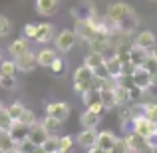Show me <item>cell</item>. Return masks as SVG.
I'll use <instances>...</instances> for the list:
<instances>
[{
	"mask_svg": "<svg viewBox=\"0 0 157 153\" xmlns=\"http://www.w3.org/2000/svg\"><path fill=\"white\" fill-rule=\"evenodd\" d=\"M133 16H135L133 8L125 2H115V4H109V6H107V18L117 24V28H123L125 22L129 18H133Z\"/></svg>",
	"mask_w": 157,
	"mask_h": 153,
	"instance_id": "obj_1",
	"label": "cell"
},
{
	"mask_svg": "<svg viewBox=\"0 0 157 153\" xmlns=\"http://www.w3.org/2000/svg\"><path fill=\"white\" fill-rule=\"evenodd\" d=\"M131 82H133V86L139 92H147V90L153 86V78H151V74L147 72L143 66L131 70Z\"/></svg>",
	"mask_w": 157,
	"mask_h": 153,
	"instance_id": "obj_2",
	"label": "cell"
},
{
	"mask_svg": "<svg viewBox=\"0 0 157 153\" xmlns=\"http://www.w3.org/2000/svg\"><path fill=\"white\" fill-rule=\"evenodd\" d=\"M78 42V34L74 30H62L60 34L54 38V44H56L58 52H70Z\"/></svg>",
	"mask_w": 157,
	"mask_h": 153,
	"instance_id": "obj_3",
	"label": "cell"
},
{
	"mask_svg": "<svg viewBox=\"0 0 157 153\" xmlns=\"http://www.w3.org/2000/svg\"><path fill=\"white\" fill-rule=\"evenodd\" d=\"M133 131L135 133H139L141 137H145V139H149L151 135L157 131V125L153 121H149V119L145 117V115H139V117H133Z\"/></svg>",
	"mask_w": 157,
	"mask_h": 153,
	"instance_id": "obj_4",
	"label": "cell"
},
{
	"mask_svg": "<svg viewBox=\"0 0 157 153\" xmlns=\"http://www.w3.org/2000/svg\"><path fill=\"white\" fill-rule=\"evenodd\" d=\"M46 115L56 117L58 121H66L70 117V105L66 101H52L46 105Z\"/></svg>",
	"mask_w": 157,
	"mask_h": 153,
	"instance_id": "obj_5",
	"label": "cell"
},
{
	"mask_svg": "<svg viewBox=\"0 0 157 153\" xmlns=\"http://www.w3.org/2000/svg\"><path fill=\"white\" fill-rule=\"evenodd\" d=\"M98 133H100V131H96V129H82L80 133L76 135V143L80 147L92 149V147H96V143H98Z\"/></svg>",
	"mask_w": 157,
	"mask_h": 153,
	"instance_id": "obj_6",
	"label": "cell"
},
{
	"mask_svg": "<svg viewBox=\"0 0 157 153\" xmlns=\"http://www.w3.org/2000/svg\"><path fill=\"white\" fill-rule=\"evenodd\" d=\"M147 58H149V50L139 48V46H135V44H133V46H131V50H129V66H131V70L143 66Z\"/></svg>",
	"mask_w": 157,
	"mask_h": 153,
	"instance_id": "obj_7",
	"label": "cell"
},
{
	"mask_svg": "<svg viewBox=\"0 0 157 153\" xmlns=\"http://www.w3.org/2000/svg\"><path fill=\"white\" fill-rule=\"evenodd\" d=\"M133 44H135V46H139V48H145V50H153V48L157 46V38H155L153 32L143 30V32H137Z\"/></svg>",
	"mask_w": 157,
	"mask_h": 153,
	"instance_id": "obj_8",
	"label": "cell"
},
{
	"mask_svg": "<svg viewBox=\"0 0 157 153\" xmlns=\"http://www.w3.org/2000/svg\"><path fill=\"white\" fill-rule=\"evenodd\" d=\"M105 66H107V70H109L111 78H115V80H121V78L125 76V64H123L115 54L105 60Z\"/></svg>",
	"mask_w": 157,
	"mask_h": 153,
	"instance_id": "obj_9",
	"label": "cell"
},
{
	"mask_svg": "<svg viewBox=\"0 0 157 153\" xmlns=\"http://www.w3.org/2000/svg\"><path fill=\"white\" fill-rule=\"evenodd\" d=\"M16 66H18V72H32V70L38 66V60H36L34 52H26L24 56L16 58Z\"/></svg>",
	"mask_w": 157,
	"mask_h": 153,
	"instance_id": "obj_10",
	"label": "cell"
},
{
	"mask_svg": "<svg viewBox=\"0 0 157 153\" xmlns=\"http://www.w3.org/2000/svg\"><path fill=\"white\" fill-rule=\"evenodd\" d=\"M113 94H115V101H117V107H123V105H127L131 100H133V90H129L127 86H123L121 82L117 84V88L113 90Z\"/></svg>",
	"mask_w": 157,
	"mask_h": 153,
	"instance_id": "obj_11",
	"label": "cell"
},
{
	"mask_svg": "<svg viewBox=\"0 0 157 153\" xmlns=\"http://www.w3.org/2000/svg\"><path fill=\"white\" fill-rule=\"evenodd\" d=\"M115 141H117V137H115L109 129H105V131H100V133H98V143L96 145L100 147V149H104V151H113Z\"/></svg>",
	"mask_w": 157,
	"mask_h": 153,
	"instance_id": "obj_12",
	"label": "cell"
},
{
	"mask_svg": "<svg viewBox=\"0 0 157 153\" xmlns=\"http://www.w3.org/2000/svg\"><path fill=\"white\" fill-rule=\"evenodd\" d=\"M50 137V133H48V129L42 125V123H34V125L30 127V135H28V139H30L32 143H36V145H42L46 139Z\"/></svg>",
	"mask_w": 157,
	"mask_h": 153,
	"instance_id": "obj_13",
	"label": "cell"
},
{
	"mask_svg": "<svg viewBox=\"0 0 157 153\" xmlns=\"http://www.w3.org/2000/svg\"><path fill=\"white\" fill-rule=\"evenodd\" d=\"M94 78H96V74L88 66H80L74 70V84H92Z\"/></svg>",
	"mask_w": 157,
	"mask_h": 153,
	"instance_id": "obj_14",
	"label": "cell"
},
{
	"mask_svg": "<svg viewBox=\"0 0 157 153\" xmlns=\"http://www.w3.org/2000/svg\"><path fill=\"white\" fill-rule=\"evenodd\" d=\"M60 0H36V12L42 16H52L56 14Z\"/></svg>",
	"mask_w": 157,
	"mask_h": 153,
	"instance_id": "obj_15",
	"label": "cell"
},
{
	"mask_svg": "<svg viewBox=\"0 0 157 153\" xmlns=\"http://www.w3.org/2000/svg\"><path fill=\"white\" fill-rule=\"evenodd\" d=\"M30 127H32V125H26V123H22V121H14V125L10 127L12 139H14L16 143L28 139V135H30Z\"/></svg>",
	"mask_w": 157,
	"mask_h": 153,
	"instance_id": "obj_16",
	"label": "cell"
},
{
	"mask_svg": "<svg viewBox=\"0 0 157 153\" xmlns=\"http://www.w3.org/2000/svg\"><path fill=\"white\" fill-rule=\"evenodd\" d=\"M8 52H10L12 60H16V58L24 56L26 52H30V46H28V40H26V38H18V40H14V42H12L10 46H8Z\"/></svg>",
	"mask_w": 157,
	"mask_h": 153,
	"instance_id": "obj_17",
	"label": "cell"
},
{
	"mask_svg": "<svg viewBox=\"0 0 157 153\" xmlns=\"http://www.w3.org/2000/svg\"><path fill=\"white\" fill-rule=\"evenodd\" d=\"M100 119H101L100 113H94V111L86 109L84 113L80 115V125L84 127V129H96L98 123H100Z\"/></svg>",
	"mask_w": 157,
	"mask_h": 153,
	"instance_id": "obj_18",
	"label": "cell"
},
{
	"mask_svg": "<svg viewBox=\"0 0 157 153\" xmlns=\"http://www.w3.org/2000/svg\"><path fill=\"white\" fill-rule=\"evenodd\" d=\"M58 58H60V56H58V52L56 50H48V48H44V50H40L38 54H36L38 66H42V68H50Z\"/></svg>",
	"mask_w": 157,
	"mask_h": 153,
	"instance_id": "obj_19",
	"label": "cell"
},
{
	"mask_svg": "<svg viewBox=\"0 0 157 153\" xmlns=\"http://www.w3.org/2000/svg\"><path fill=\"white\" fill-rule=\"evenodd\" d=\"M52 38H54V26H52V24H48V22L38 24V34H36V40H34V42L48 44Z\"/></svg>",
	"mask_w": 157,
	"mask_h": 153,
	"instance_id": "obj_20",
	"label": "cell"
},
{
	"mask_svg": "<svg viewBox=\"0 0 157 153\" xmlns=\"http://www.w3.org/2000/svg\"><path fill=\"white\" fill-rule=\"evenodd\" d=\"M0 153H16V141L12 139L10 131L0 129Z\"/></svg>",
	"mask_w": 157,
	"mask_h": 153,
	"instance_id": "obj_21",
	"label": "cell"
},
{
	"mask_svg": "<svg viewBox=\"0 0 157 153\" xmlns=\"http://www.w3.org/2000/svg\"><path fill=\"white\" fill-rule=\"evenodd\" d=\"M105 60H107V58L104 56V52H94V50H92L88 56L84 58V66L96 70V68H100L101 64H105Z\"/></svg>",
	"mask_w": 157,
	"mask_h": 153,
	"instance_id": "obj_22",
	"label": "cell"
},
{
	"mask_svg": "<svg viewBox=\"0 0 157 153\" xmlns=\"http://www.w3.org/2000/svg\"><path fill=\"white\" fill-rule=\"evenodd\" d=\"M123 139L127 141V145L131 147V151H133V153H135V151L139 149V147L143 145V143L147 141L145 137H141V135H139V133H135V131H131V133H127V135H125Z\"/></svg>",
	"mask_w": 157,
	"mask_h": 153,
	"instance_id": "obj_23",
	"label": "cell"
},
{
	"mask_svg": "<svg viewBox=\"0 0 157 153\" xmlns=\"http://www.w3.org/2000/svg\"><path fill=\"white\" fill-rule=\"evenodd\" d=\"M100 100H101V103H104L105 109L117 107V101H115V94H113V90H100Z\"/></svg>",
	"mask_w": 157,
	"mask_h": 153,
	"instance_id": "obj_24",
	"label": "cell"
},
{
	"mask_svg": "<svg viewBox=\"0 0 157 153\" xmlns=\"http://www.w3.org/2000/svg\"><path fill=\"white\" fill-rule=\"evenodd\" d=\"M40 147H42L46 153H60V137H56V135H50V137H48Z\"/></svg>",
	"mask_w": 157,
	"mask_h": 153,
	"instance_id": "obj_25",
	"label": "cell"
},
{
	"mask_svg": "<svg viewBox=\"0 0 157 153\" xmlns=\"http://www.w3.org/2000/svg\"><path fill=\"white\" fill-rule=\"evenodd\" d=\"M24 109H26V107L22 105V103L20 101H12L10 105L6 107V111H8V115H10L12 119H14V121H20V117H22V113H24Z\"/></svg>",
	"mask_w": 157,
	"mask_h": 153,
	"instance_id": "obj_26",
	"label": "cell"
},
{
	"mask_svg": "<svg viewBox=\"0 0 157 153\" xmlns=\"http://www.w3.org/2000/svg\"><path fill=\"white\" fill-rule=\"evenodd\" d=\"M40 123H42V125L48 129V133H50V135H54L58 129H60V125H62V121H58L56 117H50V115H46V117H44Z\"/></svg>",
	"mask_w": 157,
	"mask_h": 153,
	"instance_id": "obj_27",
	"label": "cell"
},
{
	"mask_svg": "<svg viewBox=\"0 0 157 153\" xmlns=\"http://www.w3.org/2000/svg\"><path fill=\"white\" fill-rule=\"evenodd\" d=\"M18 72V66H16V60H4L2 66H0V74L2 76H16Z\"/></svg>",
	"mask_w": 157,
	"mask_h": 153,
	"instance_id": "obj_28",
	"label": "cell"
},
{
	"mask_svg": "<svg viewBox=\"0 0 157 153\" xmlns=\"http://www.w3.org/2000/svg\"><path fill=\"white\" fill-rule=\"evenodd\" d=\"M36 147H40V145L32 143L30 139H24V141H18V143H16V153H34Z\"/></svg>",
	"mask_w": 157,
	"mask_h": 153,
	"instance_id": "obj_29",
	"label": "cell"
},
{
	"mask_svg": "<svg viewBox=\"0 0 157 153\" xmlns=\"http://www.w3.org/2000/svg\"><path fill=\"white\" fill-rule=\"evenodd\" d=\"M145 109H143V115H145L149 121H153L157 125V103L155 101H149V103H143Z\"/></svg>",
	"mask_w": 157,
	"mask_h": 153,
	"instance_id": "obj_30",
	"label": "cell"
},
{
	"mask_svg": "<svg viewBox=\"0 0 157 153\" xmlns=\"http://www.w3.org/2000/svg\"><path fill=\"white\" fill-rule=\"evenodd\" d=\"M74 145H76V137H72V135L60 137V153H70Z\"/></svg>",
	"mask_w": 157,
	"mask_h": 153,
	"instance_id": "obj_31",
	"label": "cell"
},
{
	"mask_svg": "<svg viewBox=\"0 0 157 153\" xmlns=\"http://www.w3.org/2000/svg\"><path fill=\"white\" fill-rule=\"evenodd\" d=\"M82 101H84L86 107H90L92 103H96V101H101V100H100V92H96V90H90V92H86L84 96H82Z\"/></svg>",
	"mask_w": 157,
	"mask_h": 153,
	"instance_id": "obj_32",
	"label": "cell"
},
{
	"mask_svg": "<svg viewBox=\"0 0 157 153\" xmlns=\"http://www.w3.org/2000/svg\"><path fill=\"white\" fill-rule=\"evenodd\" d=\"M10 32H12V22L6 18V16L0 14V38H6Z\"/></svg>",
	"mask_w": 157,
	"mask_h": 153,
	"instance_id": "obj_33",
	"label": "cell"
},
{
	"mask_svg": "<svg viewBox=\"0 0 157 153\" xmlns=\"http://www.w3.org/2000/svg\"><path fill=\"white\" fill-rule=\"evenodd\" d=\"M12 125H14V119H12L10 115H8V111L4 109L2 113H0V129L2 131H10Z\"/></svg>",
	"mask_w": 157,
	"mask_h": 153,
	"instance_id": "obj_34",
	"label": "cell"
},
{
	"mask_svg": "<svg viewBox=\"0 0 157 153\" xmlns=\"http://www.w3.org/2000/svg\"><path fill=\"white\" fill-rule=\"evenodd\" d=\"M111 153H133L131 151V147L127 145V141L123 137H117V141H115V147H113V151Z\"/></svg>",
	"mask_w": 157,
	"mask_h": 153,
	"instance_id": "obj_35",
	"label": "cell"
},
{
	"mask_svg": "<svg viewBox=\"0 0 157 153\" xmlns=\"http://www.w3.org/2000/svg\"><path fill=\"white\" fill-rule=\"evenodd\" d=\"M0 88L14 90L16 88V76H0Z\"/></svg>",
	"mask_w": 157,
	"mask_h": 153,
	"instance_id": "obj_36",
	"label": "cell"
},
{
	"mask_svg": "<svg viewBox=\"0 0 157 153\" xmlns=\"http://www.w3.org/2000/svg\"><path fill=\"white\" fill-rule=\"evenodd\" d=\"M20 121L22 123H26V125H34V123H38L36 121V115H34V111L32 109H24V113H22V117H20Z\"/></svg>",
	"mask_w": 157,
	"mask_h": 153,
	"instance_id": "obj_37",
	"label": "cell"
},
{
	"mask_svg": "<svg viewBox=\"0 0 157 153\" xmlns=\"http://www.w3.org/2000/svg\"><path fill=\"white\" fill-rule=\"evenodd\" d=\"M143 68H145L147 72L151 74V76H153V74L157 72V58L153 56V54H149V58L145 60V64H143Z\"/></svg>",
	"mask_w": 157,
	"mask_h": 153,
	"instance_id": "obj_38",
	"label": "cell"
},
{
	"mask_svg": "<svg viewBox=\"0 0 157 153\" xmlns=\"http://www.w3.org/2000/svg\"><path fill=\"white\" fill-rule=\"evenodd\" d=\"M36 34H38V24H26L24 26V38L36 40Z\"/></svg>",
	"mask_w": 157,
	"mask_h": 153,
	"instance_id": "obj_39",
	"label": "cell"
},
{
	"mask_svg": "<svg viewBox=\"0 0 157 153\" xmlns=\"http://www.w3.org/2000/svg\"><path fill=\"white\" fill-rule=\"evenodd\" d=\"M64 70H66V64L62 62V58H58V60L50 66V72L54 74V76H60V74H64Z\"/></svg>",
	"mask_w": 157,
	"mask_h": 153,
	"instance_id": "obj_40",
	"label": "cell"
},
{
	"mask_svg": "<svg viewBox=\"0 0 157 153\" xmlns=\"http://www.w3.org/2000/svg\"><path fill=\"white\" fill-rule=\"evenodd\" d=\"M94 74H96V78H101V80H107V78H111V74H109V70H107L105 64H101L100 68H96V70H94Z\"/></svg>",
	"mask_w": 157,
	"mask_h": 153,
	"instance_id": "obj_41",
	"label": "cell"
},
{
	"mask_svg": "<svg viewBox=\"0 0 157 153\" xmlns=\"http://www.w3.org/2000/svg\"><path fill=\"white\" fill-rule=\"evenodd\" d=\"M86 109H90V111H94V113H100L101 115L105 107H104V103H101V101H96V103H92L90 107H86Z\"/></svg>",
	"mask_w": 157,
	"mask_h": 153,
	"instance_id": "obj_42",
	"label": "cell"
},
{
	"mask_svg": "<svg viewBox=\"0 0 157 153\" xmlns=\"http://www.w3.org/2000/svg\"><path fill=\"white\" fill-rule=\"evenodd\" d=\"M135 153H153V145H151L149 141H145V143H143V145L139 147V149L135 151Z\"/></svg>",
	"mask_w": 157,
	"mask_h": 153,
	"instance_id": "obj_43",
	"label": "cell"
},
{
	"mask_svg": "<svg viewBox=\"0 0 157 153\" xmlns=\"http://www.w3.org/2000/svg\"><path fill=\"white\" fill-rule=\"evenodd\" d=\"M88 153H105V151H104V149H100V147L96 145V147H92V149H88Z\"/></svg>",
	"mask_w": 157,
	"mask_h": 153,
	"instance_id": "obj_44",
	"label": "cell"
},
{
	"mask_svg": "<svg viewBox=\"0 0 157 153\" xmlns=\"http://www.w3.org/2000/svg\"><path fill=\"white\" fill-rule=\"evenodd\" d=\"M151 78H153V86H157V72H155V74H153Z\"/></svg>",
	"mask_w": 157,
	"mask_h": 153,
	"instance_id": "obj_45",
	"label": "cell"
},
{
	"mask_svg": "<svg viewBox=\"0 0 157 153\" xmlns=\"http://www.w3.org/2000/svg\"><path fill=\"white\" fill-rule=\"evenodd\" d=\"M4 109H6V107H4V105H2V101H0V113H2Z\"/></svg>",
	"mask_w": 157,
	"mask_h": 153,
	"instance_id": "obj_46",
	"label": "cell"
},
{
	"mask_svg": "<svg viewBox=\"0 0 157 153\" xmlns=\"http://www.w3.org/2000/svg\"><path fill=\"white\" fill-rule=\"evenodd\" d=\"M151 54H153V56H155V58H157V46H155V48H153V52H151Z\"/></svg>",
	"mask_w": 157,
	"mask_h": 153,
	"instance_id": "obj_47",
	"label": "cell"
},
{
	"mask_svg": "<svg viewBox=\"0 0 157 153\" xmlns=\"http://www.w3.org/2000/svg\"><path fill=\"white\" fill-rule=\"evenodd\" d=\"M2 62H4V58H2V52H0V66H2Z\"/></svg>",
	"mask_w": 157,
	"mask_h": 153,
	"instance_id": "obj_48",
	"label": "cell"
},
{
	"mask_svg": "<svg viewBox=\"0 0 157 153\" xmlns=\"http://www.w3.org/2000/svg\"><path fill=\"white\" fill-rule=\"evenodd\" d=\"M153 153H157V145H153Z\"/></svg>",
	"mask_w": 157,
	"mask_h": 153,
	"instance_id": "obj_49",
	"label": "cell"
},
{
	"mask_svg": "<svg viewBox=\"0 0 157 153\" xmlns=\"http://www.w3.org/2000/svg\"><path fill=\"white\" fill-rule=\"evenodd\" d=\"M0 76H2V74H0Z\"/></svg>",
	"mask_w": 157,
	"mask_h": 153,
	"instance_id": "obj_50",
	"label": "cell"
}]
</instances>
